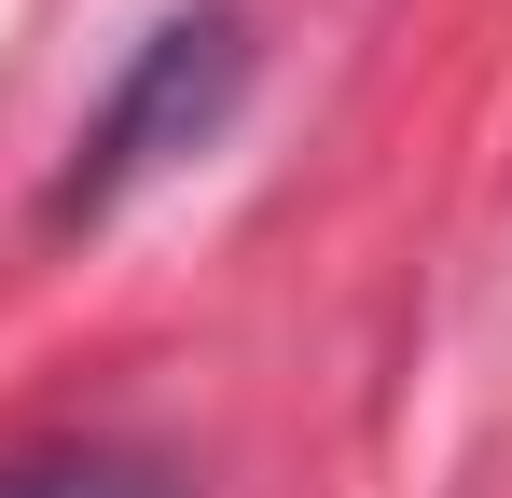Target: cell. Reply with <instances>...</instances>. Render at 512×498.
I'll return each mask as SVG.
<instances>
[{
  "label": "cell",
  "instance_id": "1",
  "mask_svg": "<svg viewBox=\"0 0 512 498\" xmlns=\"http://www.w3.org/2000/svg\"><path fill=\"white\" fill-rule=\"evenodd\" d=\"M236 97H250V28H236V0L167 14V28L111 70V97L84 111V139H70V166H56L42 222H56V236H70V222H111L139 180H167V166L208 153V139L236 125Z\"/></svg>",
  "mask_w": 512,
  "mask_h": 498
},
{
  "label": "cell",
  "instance_id": "2",
  "mask_svg": "<svg viewBox=\"0 0 512 498\" xmlns=\"http://www.w3.org/2000/svg\"><path fill=\"white\" fill-rule=\"evenodd\" d=\"M0 498H180V471L139 443H28L0 457Z\"/></svg>",
  "mask_w": 512,
  "mask_h": 498
}]
</instances>
